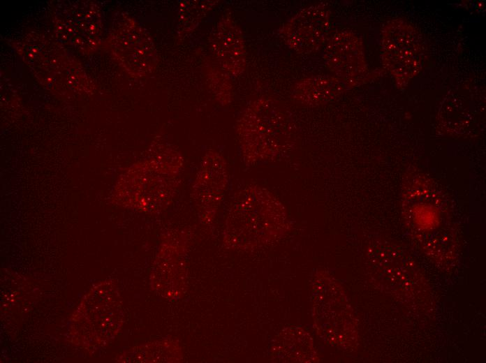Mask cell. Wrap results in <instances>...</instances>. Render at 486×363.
I'll return each instance as SVG.
<instances>
[{"mask_svg": "<svg viewBox=\"0 0 486 363\" xmlns=\"http://www.w3.org/2000/svg\"><path fill=\"white\" fill-rule=\"evenodd\" d=\"M326 66L348 86L362 83L367 75L361 39L355 34L342 31L333 36L324 52Z\"/></svg>", "mask_w": 486, "mask_h": 363, "instance_id": "cell-4", "label": "cell"}, {"mask_svg": "<svg viewBox=\"0 0 486 363\" xmlns=\"http://www.w3.org/2000/svg\"><path fill=\"white\" fill-rule=\"evenodd\" d=\"M232 209L234 226L244 228L239 234L246 232L248 238L267 237L280 230L285 218L281 202L258 185H249L240 191Z\"/></svg>", "mask_w": 486, "mask_h": 363, "instance_id": "cell-3", "label": "cell"}, {"mask_svg": "<svg viewBox=\"0 0 486 363\" xmlns=\"http://www.w3.org/2000/svg\"><path fill=\"white\" fill-rule=\"evenodd\" d=\"M211 1H187L181 8L180 21L183 32H188L195 28L201 19L206 15L212 6Z\"/></svg>", "mask_w": 486, "mask_h": 363, "instance_id": "cell-10", "label": "cell"}, {"mask_svg": "<svg viewBox=\"0 0 486 363\" xmlns=\"http://www.w3.org/2000/svg\"><path fill=\"white\" fill-rule=\"evenodd\" d=\"M116 54L127 70L138 75L150 71L156 54L149 38L138 27L131 24L117 36Z\"/></svg>", "mask_w": 486, "mask_h": 363, "instance_id": "cell-8", "label": "cell"}, {"mask_svg": "<svg viewBox=\"0 0 486 363\" xmlns=\"http://www.w3.org/2000/svg\"><path fill=\"white\" fill-rule=\"evenodd\" d=\"M348 87L337 77L318 75L304 79L294 89L295 98L303 103L318 105L333 99Z\"/></svg>", "mask_w": 486, "mask_h": 363, "instance_id": "cell-9", "label": "cell"}, {"mask_svg": "<svg viewBox=\"0 0 486 363\" xmlns=\"http://www.w3.org/2000/svg\"><path fill=\"white\" fill-rule=\"evenodd\" d=\"M238 133L246 160L258 163L274 159L289 149L291 126L274 102L257 101L240 119Z\"/></svg>", "mask_w": 486, "mask_h": 363, "instance_id": "cell-1", "label": "cell"}, {"mask_svg": "<svg viewBox=\"0 0 486 363\" xmlns=\"http://www.w3.org/2000/svg\"><path fill=\"white\" fill-rule=\"evenodd\" d=\"M382 63L396 84L406 87L422 71L427 56V45L420 31L413 24L392 19L381 31Z\"/></svg>", "mask_w": 486, "mask_h": 363, "instance_id": "cell-2", "label": "cell"}, {"mask_svg": "<svg viewBox=\"0 0 486 363\" xmlns=\"http://www.w3.org/2000/svg\"><path fill=\"white\" fill-rule=\"evenodd\" d=\"M228 177L224 159L216 152L207 153L192 187L197 205L214 209L225 192Z\"/></svg>", "mask_w": 486, "mask_h": 363, "instance_id": "cell-7", "label": "cell"}, {"mask_svg": "<svg viewBox=\"0 0 486 363\" xmlns=\"http://www.w3.org/2000/svg\"><path fill=\"white\" fill-rule=\"evenodd\" d=\"M210 45L221 68L229 74H240L244 68L246 51L242 33L229 16L223 17L210 35Z\"/></svg>", "mask_w": 486, "mask_h": 363, "instance_id": "cell-6", "label": "cell"}, {"mask_svg": "<svg viewBox=\"0 0 486 363\" xmlns=\"http://www.w3.org/2000/svg\"><path fill=\"white\" fill-rule=\"evenodd\" d=\"M330 28V13L324 4L302 10L284 27L286 43L296 52L310 54L323 44Z\"/></svg>", "mask_w": 486, "mask_h": 363, "instance_id": "cell-5", "label": "cell"}]
</instances>
